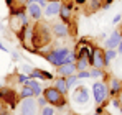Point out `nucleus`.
Listing matches in <instances>:
<instances>
[{
	"mask_svg": "<svg viewBox=\"0 0 122 115\" xmlns=\"http://www.w3.org/2000/svg\"><path fill=\"white\" fill-rule=\"evenodd\" d=\"M53 31H51V26L46 23V21H35V26H33V39H31V46L35 49H43L46 46H50L53 43Z\"/></svg>",
	"mask_w": 122,
	"mask_h": 115,
	"instance_id": "1",
	"label": "nucleus"
},
{
	"mask_svg": "<svg viewBox=\"0 0 122 115\" xmlns=\"http://www.w3.org/2000/svg\"><path fill=\"white\" fill-rule=\"evenodd\" d=\"M43 97L46 99V102L53 107H58V109H64L68 105V100H66V96L61 94L60 91L51 86V87H45L43 89Z\"/></svg>",
	"mask_w": 122,
	"mask_h": 115,
	"instance_id": "2",
	"label": "nucleus"
},
{
	"mask_svg": "<svg viewBox=\"0 0 122 115\" xmlns=\"http://www.w3.org/2000/svg\"><path fill=\"white\" fill-rule=\"evenodd\" d=\"M92 94H94V102L97 105H106L107 97H109V87L106 81H97L92 86Z\"/></svg>",
	"mask_w": 122,
	"mask_h": 115,
	"instance_id": "3",
	"label": "nucleus"
},
{
	"mask_svg": "<svg viewBox=\"0 0 122 115\" xmlns=\"http://www.w3.org/2000/svg\"><path fill=\"white\" fill-rule=\"evenodd\" d=\"M2 100H3V104H5L10 110H13V109L17 107L18 100H20V96H18V92H15L12 87H2Z\"/></svg>",
	"mask_w": 122,
	"mask_h": 115,
	"instance_id": "4",
	"label": "nucleus"
},
{
	"mask_svg": "<svg viewBox=\"0 0 122 115\" xmlns=\"http://www.w3.org/2000/svg\"><path fill=\"white\" fill-rule=\"evenodd\" d=\"M89 61H91V67H99V69L107 67L106 66V58H104V48H99L97 44H94Z\"/></svg>",
	"mask_w": 122,
	"mask_h": 115,
	"instance_id": "5",
	"label": "nucleus"
},
{
	"mask_svg": "<svg viewBox=\"0 0 122 115\" xmlns=\"http://www.w3.org/2000/svg\"><path fill=\"white\" fill-rule=\"evenodd\" d=\"M20 114L21 115H36L38 114V104H36L35 97L21 99V102H20Z\"/></svg>",
	"mask_w": 122,
	"mask_h": 115,
	"instance_id": "6",
	"label": "nucleus"
},
{
	"mask_svg": "<svg viewBox=\"0 0 122 115\" xmlns=\"http://www.w3.org/2000/svg\"><path fill=\"white\" fill-rule=\"evenodd\" d=\"M71 100H73L76 105H86V104L89 102V91H87V87L78 86V87L73 91V94H71Z\"/></svg>",
	"mask_w": 122,
	"mask_h": 115,
	"instance_id": "7",
	"label": "nucleus"
},
{
	"mask_svg": "<svg viewBox=\"0 0 122 115\" xmlns=\"http://www.w3.org/2000/svg\"><path fill=\"white\" fill-rule=\"evenodd\" d=\"M50 26H51V31H53V35H55L56 38H64V36H69V35H71L69 25L64 23V21H61V20L51 23Z\"/></svg>",
	"mask_w": 122,
	"mask_h": 115,
	"instance_id": "8",
	"label": "nucleus"
},
{
	"mask_svg": "<svg viewBox=\"0 0 122 115\" xmlns=\"http://www.w3.org/2000/svg\"><path fill=\"white\" fill-rule=\"evenodd\" d=\"M26 13H28L30 20L40 21V20H43V7L38 5V3L28 2V3H26Z\"/></svg>",
	"mask_w": 122,
	"mask_h": 115,
	"instance_id": "9",
	"label": "nucleus"
},
{
	"mask_svg": "<svg viewBox=\"0 0 122 115\" xmlns=\"http://www.w3.org/2000/svg\"><path fill=\"white\" fill-rule=\"evenodd\" d=\"M60 8H61V2H48L46 7L43 8V15L46 18H53L60 13Z\"/></svg>",
	"mask_w": 122,
	"mask_h": 115,
	"instance_id": "10",
	"label": "nucleus"
},
{
	"mask_svg": "<svg viewBox=\"0 0 122 115\" xmlns=\"http://www.w3.org/2000/svg\"><path fill=\"white\" fill-rule=\"evenodd\" d=\"M28 79H41V81H53L55 74H51L50 71H43V69H31V72L28 74Z\"/></svg>",
	"mask_w": 122,
	"mask_h": 115,
	"instance_id": "11",
	"label": "nucleus"
},
{
	"mask_svg": "<svg viewBox=\"0 0 122 115\" xmlns=\"http://www.w3.org/2000/svg\"><path fill=\"white\" fill-rule=\"evenodd\" d=\"M78 71H76V66H74V62H69V64H61L56 67V74L61 77H68L71 76V74H76Z\"/></svg>",
	"mask_w": 122,
	"mask_h": 115,
	"instance_id": "12",
	"label": "nucleus"
},
{
	"mask_svg": "<svg viewBox=\"0 0 122 115\" xmlns=\"http://www.w3.org/2000/svg\"><path fill=\"white\" fill-rule=\"evenodd\" d=\"M107 87H109V96L116 97L122 91V81H119L117 77H109V84H107Z\"/></svg>",
	"mask_w": 122,
	"mask_h": 115,
	"instance_id": "13",
	"label": "nucleus"
},
{
	"mask_svg": "<svg viewBox=\"0 0 122 115\" xmlns=\"http://www.w3.org/2000/svg\"><path fill=\"white\" fill-rule=\"evenodd\" d=\"M121 38H122L121 31H119V30L114 31V33L111 35V38L106 39V48H104V49H114V48H117L119 43H121Z\"/></svg>",
	"mask_w": 122,
	"mask_h": 115,
	"instance_id": "14",
	"label": "nucleus"
},
{
	"mask_svg": "<svg viewBox=\"0 0 122 115\" xmlns=\"http://www.w3.org/2000/svg\"><path fill=\"white\" fill-rule=\"evenodd\" d=\"M55 87L60 91L61 94H68L69 92V87H68V82H66V77H61V76H58L56 79H55Z\"/></svg>",
	"mask_w": 122,
	"mask_h": 115,
	"instance_id": "15",
	"label": "nucleus"
},
{
	"mask_svg": "<svg viewBox=\"0 0 122 115\" xmlns=\"http://www.w3.org/2000/svg\"><path fill=\"white\" fill-rule=\"evenodd\" d=\"M74 66H76V71H84V69H87L91 66V61H89L87 56H79V58H76Z\"/></svg>",
	"mask_w": 122,
	"mask_h": 115,
	"instance_id": "16",
	"label": "nucleus"
},
{
	"mask_svg": "<svg viewBox=\"0 0 122 115\" xmlns=\"http://www.w3.org/2000/svg\"><path fill=\"white\" fill-rule=\"evenodd\" d=\"M102 8V0H89V10H84V15H92L94 12H97Z\"/></svg>",
	"mask_w": 122,
	"mask_h": 115,
	"instance_id": "17",
	"label": "nucleus"
},
{
	"mask_svg": "<svg viewBox=\"0 0 122 115\" xmlns=\"http://www.w3.org/2000/svg\"><path fill=\"white\" fill-rule=\"evenodd\" d=\"M18 96H20V100L21 99H26V97H33V89L25 82V84H21V89L18 92Z\"/></svg>",
	"mask_w": 122,
	"mask_h": 115,
	"instance_id": "18",
	"label": "nucleus"
},
{
	"mask_svg": "<svg viewBox=\"0 0 122 115\" xmlns=\"http://www.w3.org/2000/svg\"><path fill=\"white\" fill-rule=\"evenodd\" d=\"M117 49H104V58H106V66H109V62L117 56Z\"/></svg>",
	"mask_w": 122,
	"mask_h": 115,
	"instance_id": "19",
	"label": "nucleus"
},
{
	"mask_svg": "<svg viewBox=\"0 0 122 115\" xmlns=\"http://www.w3.org/2000/svg\"><path fill=\"white\" fill-rule=\"evenodd\" d=\"M89 72H91V77H92V79H99V77L106 76L104 69H99V67H91V69H89Z\"/></svg>",
	"mask_w": 122,
	"mask_h": 115,
	"instance_id": "20",
	"label": "nucleus"
},
{
	"mask_svg": "<svg viewBox=\"0 0 122 115\" xmlns=\"http://www.w3.org/2000/svg\"><path fill=\"white\" fill-rule=\"evenodd\" d=\"M41 115H56V107L46 104L45 107H41Z\"/></svg>",
	"mask_w": 122,
	"mask_h": 115,
	"instance_id": "21",
	"label": "nucleus"
},
{
	"mask_svg": "<svg viewBox=\"0 0 122 115\" xmlns=\"http://www.w3.org/2000/svg\"><path fill=\"white\" fill-rule=\"evenodd\" d=\"M78 81H79V79H78L76 74H71V76L66 77V82H68V87H69V89H71L73 86H76V84H78Z\"/></svg>",
	"mask_w": 122,
	"mask_h": 115,
	"instance_id": "22",
	"label": "nucleus"
},
{
	"mask_svg": "<svg viewBox=\"0 0 122 115\" xmlns=\"http://www.w3.org/2000/svg\"><path fill=\"white\" fill-rule=\"evenodd\" d=\"M76 76H78V79H89L91 72H89V69H84V71H78Z\"/></svg>",
	"mask_w": 122,
	"mask_h": 115,
	"instance_id": "23",
	"label": "nucleus"
},
{
	"mask_svg": "<svg viewBox=\"0 0 122 115\" xmlns=\"http://www.w3.org/2000/svg\"><path fill=\"white\" fill-rule=\"evenodd\" d=\"M36 104H38V107H40V109H41V107H45V105L48 104V102H46V99L43 97V94L36 97Z\"/></svg>",
	"mask_w": 122,
	"mask_h": 115,
	"instance_id": "24",
	"label": "nucleus"
},
{
	"mask_svg": "<svg viewBox=\"0 0 122 115\" xmlns=\"http://www.w3.org/2000/svg\"><path fill=\"white\" fill-rule=\"evenodd\" d=\"M30 0H15V5L13 7H26V3H28ZM12 7V8H13Z\"/></svg>",
	"mask_w": 122,
	"mask_h": 115,
	"instance_id": "25",
	"label": "nucleus"
},
{
	"mask_svg": "<svg viewBox=\"0 0 122 115\" xmlns=\"http://www.w3.org/2000/svg\"><path fill=\"white\" fill-rule=\"evenodd\" d=\"M17 81H18L20 84H25V82L28 81V76H23V74H18V76H17Z\"/></svg>",
	"mask_w": 122,
	"mask_h": 115,
	"instance_id": "26",
	"label": "nucleus"
},
{
	"mask_svg": "<svg viewBox=\"0 0 122 115\" xmlns=\"http://www.w3.org/2000/svg\"><path fill=\"white\" fill-rule=\"evenodd\" d=\"M112 2H114V0H102V10H107Z\"/></svg>",
	"mask_w": 122,
	"mask_h": 115,
	"instance_id": "27",
	"label": "nucleus"
},
{
	"mask_svg": "<svg viewBox=\"0 0 122 115\" xmlns=\"http://www.w3.org/2000/svg\"><path fill=\"white\" fill-rule=\"evenodd\" d=\"M30 2H33V3H38V5H41V7H43V8H45V7H46V3H48L46 0H30Z\"/></svg>",
	"mask_w": 122,
	"mask_h": 115,
	"instance_id": "28",
	"label": "nucleus"
},
{
	"mask_svg": "<svg viewBox=\"0 0 122 115\" xmlns=\"http://www.w3.org/2000/svg\"><path fill=\"white\" fill-rule=\"evenodd\" d=\"M74 3H76L78 7H84V5L87 3V0H74Z\"/></svg>",
	"mask_w": 122,
	"mask_h": 115,
	"instance_id": "29",
	"label": "nucleus"
},
{
	"mask_svg": "<svg viewBox=\"0 0 122 115\" xmlns=\"http://www.w3.org/2000/svg\"><path fill=\"white\" fill-rule=\"evenodd\" d=\"M3 2H5V5H7L8 8H12V7L15 5V0H3Z\"/></svg>",
	"mask_w": 122,
	"mask_h": 115,
	"instance_id": "30",
	"label": "nucleus"
},
{
	"mask_svg": "<svg viewBox=\"0 0 122 115\" xmlns=\"http://www.w3.org/2000/svg\"><path fill=\"white\" fill-rule=\"evenodd\" d=\"M0 115H12V110H10V109L7 107V109H3V110L0 112Z\"/></svg>",
	"mask_w": 122,
	"mask_h": 115,
	"instance_id": "31",
	"label": "nucleus"
},
{
	"mask_svg": "<svg viewBox=\"0 0 122 115\" xmlns=\"http://www.w3.org/2000/svg\"><path fill=\"white\" fill-rule=\"evenodd\" d=\"M121 20H122V15H116V17H114V20H112V23H114V25H117Z\"/></svg>",
	"mask_w": 122,
	"mask_h": 115,
	"instance_id": "32",
	"label": "nucleus"
},
{
	"mask_svg": "<svg viewBox=\"0 0 122 115\" xmlns=\"http://www.w3.org/2000/svg\"><path fill=\"white\" fill-rule=\"evenodd\" d=\"M116 97H117V100H119V104H121V110H122V91H121V92H119Z\"/></svg>",
	"mask_w": 122,
	"mask_h": 115,
	"instance_id": "33",
	"label": "nucleus"
},
{
	"mask_svg": "<svg viewBox=\"0 0 122 115\" xmlns=\"http://www.w3.org/2000/svg\"><path fill=\"white\" fill-rule=\"evenodd\" d=\"M0 51H3V53H8V49H7V48L2 44V41H0Z\"/></svg>",
	"mask_w": 122,
	"mask_h": 115,
	"instance_id": "34",
	"label": "nucleus"
},
{
	"mask_svg": "<svg viewBox=\"0 0 122 115\" xmlns=\"http://www.w3.org/2000/svg\"><path fill=\"white\" fill-rule=\"evenodd\" d=\"M117 53H122V38H121V43H119V46H117Z\"/></svg>",
	"mask_w": 122,
	"mask_h": 115,
	"instance_id": "35",
	"label": "nucleus"
},
{
	"mask_svg": "<svg viewBox=\"0 0 122 115\" xmlns=\"http://www.w3.org/2000/svg\"><path fill=\"white\" fill-rule=\"evenodd\" d=\"M21 69H23V71H26V72H31V67H28V66H23Z\"/></svg>",
	"mask_w": 122,
	"mask_h": 115,
	"instance_id": "36",
	"label": "nucleus"
},
{
	"mask_svg": "<svg viewBox=\"0 0 122 115\" xmlns=\"http://www.w3.org/2000/svg\"><path fill=\"white\" fill-rule=\"evenodd\" d=\"M46 2H60V0H46Z\"/></svg>",
	"mask_w": 122,
	"mask_h": 115,
	"instance_id": "37",
	"label": "nucleus"
},
{
	"mask_svg": "<svg viewBox=\"0 0 122 115\" xmlns=\"http://www.w3.org/2000/svg\"><path fill=\"white\" fill-rule=\"evenodd\" d=\"M94 115H106V114H104V112H102V114H97V112H96V114H94Z\"/></svg>",
	"mask_w": 122,
	"mask_h": 115,
	"instance_id": "38",
	"label": "nucleus"
},
{
	"mask_svg": "<svg viewBox=\"0 0 122 115\" xmlns=\"http://www.w3.org/2000/svg\"><path fill=\"white\" fill-rule=\"evenodd\" d=\"M0 100H2V87H0Z\"/></svg>",
	"mask_w": 122,
	"mask_h": 115,
	"instance_id": "39",
	"label": "nucleus"
},
{
	"mask_svg": "<svg viewBox=\"0 0 122 115\" xmlns=\"http://www.w3.org/2000/svg\"><path fill=\"white\" fill-rule=\"evenodd\" d=\"M119 31H121V35H122V26H121V28H119Z\"/></svg>",
	"mask_w": 122,
	"mask_h": 115,
	"instance_id": "40",
	"label": "nucleus"
},
{
	"mask_svg": "<svg viewBox=\"0 0 122 115\" xmlns=\"http://www.w3.org/2000/svg\"><path fill=\"white\" fill-rule=\"evenodd\" d=\"M73 115H79V114H73Z\"/></svg>",
	"mask_w": 122,
	"mask_h": 115,
	"instance_id": "41",
	"label": "nucleus"
},
{
	"mask_svg": "<svg viewBox=\"0 0 122 115\" xmlns=\"http://www.w3.org/2000/svg\"><path fill=\"white\" fill-rule=\"evenodd\" d=\"M87 2H89V0H87Z\"/></svg>",
	"mask_w": 122,
	"mask_h": 115,
	"instance_id": "42",
	"label": "nucleus"
}]
</instances>
